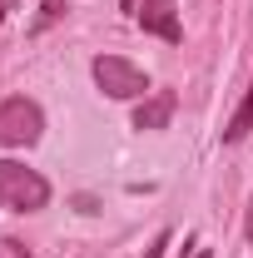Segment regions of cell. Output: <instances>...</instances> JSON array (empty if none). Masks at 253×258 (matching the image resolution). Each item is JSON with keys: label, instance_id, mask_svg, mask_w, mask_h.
I'll return each instance as SVG.
<instances>
[{"label": "cell", "instance_id": "6da1fadb", "mask_svg": "<svg viewBox=\"0 0 253 258\" xmlns=\"http://www.w3.org/2000/svg\"><path fill=\"white\" fill-rule=\"evenodd\" d=\"M45 204H50L45 174H35V169H25L15 159H0V209H10V214H40Z\"/></svg>", "mask_w": 253, "mask_h": 258}, {"label": "cell", "instance_id": "7a4b0ae2", "mask_svg": "<svg viewBox=\"0 0 253 258\" xmlns=\"http://www.w3.org/2000/svg\"><path fill=\"white\" fill-rule=\"evenodd\" d=\"M40 134H45V114L35 99L10 95L0 104V149H30L40 144Z\"/></svg>", "mask_w": 253, "mask_h": 258}, {"label": "cell", "instance_id": "3957f363", "mask_svg": "<svg viewBox=\"0 0 253 258\" xmlns=\"http://www.w3.org/2000/svg\"><path fill=\"white\" fill-rule=\"evenodd\" d=\"M90 75H95V85L109 99H144L149 95V75L139 64H129L124 55H95Z\"/></svg>", "mask_w": 253, "mask_h": 258}, {"label": "cell", "instance_id": "277c9868", "mask_svg": "<svg viewBox=\"0 0 253 258\" xmlns=\"http://www.w3.org/2000/svg\"><path fill=\"white\" fill-rule=\"evenodd\" d=\"M134 15H139V25H144L149 35L169 40V45H179V40H184V25H179V15H174V0H144Z\"/></svg>", "mask_w": 253, "mask_h": 258}, {"label": "cell", "instance_id": "5b68a950", "mask_svg": "<svg viewBox=\"0 0 253 258\" xmlns=\"http://www.w3.org/2000/svg\"><path fill=\"white\" fill-rule=\"evenodd\" d=\"M174 104H179L174 90H154V95H144V104L134 109V129H144V134H149V129H164L169 119H174Z\"/></svg>", "mask_w": 253, "mask_h": 258}, {"label": "cell", "instance_id": "8992f818", "mask_svg": "<svg viewBox=\"0 0 253 258\" xmlns=\"http://www.w3.org/2000/svg\"><path fill=\"white\" fill-rule=\"evenodd\" d=\"M248 129H253V85H248V95L238 99L233 119L223 124V144H243V139H248Z\"/></svg>", "mask_w": 253, "mask_h": 258}, {"label": "cell", "instance_id": "52a82bcc", "mask_svg": "<svg viewBox=\"0 0 253 258\" xmlns=\"http://www.w3.org/2000/svg\"><path fill=\"white\" fill-rule=\"evenodd\" d=\"M60 15H65V0H45V5H40V15L30 20V35H45L55 20H60Z\"/></svg>", "mask_w": 253, "mask_h": 258}, {"label": "cell", "instance_id": "ba28073f", "mask_svg": "<svg viewBox=\"0 0 253 258\" xmlns=\"http://www.w3.org/2000/svg\"><path fill=\"white\" fill-rule=\"evenodd\" d=\"M169 243H174V233H169V228H164V233H159L154 243H149V248H144V258H164V253H169Z\"/></svg>", "mask_w": 253, "mask_h": 258}, {"label": "cell", "instance_id": "9c48e42d", "mask_svg": "<svg viewBox=\"0 0 253 258\" xmlns=\"http://www.w3.org/2000/svg\"><path fill=\"white\" fill-rule=\"evenodd\" d=\"M243 238L253 243V204H248V219H243Z\"/></svg>", "mask_w": 253, "mask_h": 258}, {"label": "cell", "instance_id": "30bf717a", "mask_svg": "<svg viewBox=\"0 0 253 258\" xmlns=\"http://www.w3.org/2000/svg\"><path fill=\"white\" fill-rule=\"evenodd\" d=\"M189 258H214V248H204V243H194V253Z\"/></svg>", "mask_w": 253, "mask_h": 258}, {"label": "cell", "instance_id": "8fae6325", "mask_svg": "<svg viewBox=\"0 0 253 258\" xmlns=\"http://www.w3.org/2000/svg\"><path fill=\"white\" fill-rule=\"evenodd\" d=\"M124 10H129V15H134V10H139V0H124Z\"/></svg>", "mask_w": 253, "mask_h": 258}, {"label": "cell", "instance_id": "7c38bea8", "mask_svg": "<svg viewBox=\"0 0 253 258\" xmlns=\"http://www.w3.org/2000/svg\"><path fill=\"white\" fill-rule=\"evenodd\" d=\"M5 5H10V10H15V0H5Z\"/></svg>", "mask_w": 253, "mask_h": 258}]
</instances>
